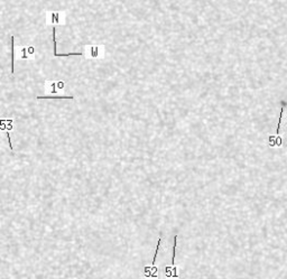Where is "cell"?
Returning a JSON list of instances; mask_svg holds the SVG:
<instances>
[{
	"mask_svg": "<svg viewBox=\"0 0 287 279\" xmlns=\"http://www.w3.org/2000/svg\"><path fill=\"white\" fill-rule=\"evenodd\" d=\"M285 107H286V102H281V114H279V118H278V126H277V136H276V137H279V132H281V120H283V115H284Z\"/></svg>",
	"mask_w": 287,
	"mask_h": 279,
	"instance_id": "6da1fadb",
	"label": "cell"
},
{
	"mask_svg": "<svg viewBox=\"0 0 287 279\" xmlns=\"http://www.w3.org/2000/svg\"><path fill=\"white\" fill-rule=\"evenodd\" d=\"M36 99H38V100H40V99H69V100H73V96L71 95V96H65V95H63V96H37Z\"/></svg>",
	"mask_w": 287,
	"mask_h": 279,
	"instance_id": "7a4b0ae2",
	"label": "cell"
},
{
	"mask_svg": "<svg viewBox=\"0 0 287 279\" xmlns=\"http://www.w3.org/2000/svg\"><path fill=\"white\" fill-rule=\"evenodd\" d=\"M13 36L10 38L11 40V74H13V53H15V50H13Z\"/></svg>",
	"mask_w": 287,
	"mask_h": 279,
	"instance_id": "3957f363",
	"label": "cell"
},
{
	"mask_svg": "<svg viewBox=\"0 0 287 279\" xmlns=\"http://www.w3.org/2000/svg\"><path fill=\"white\" fill-rule=\"evenodd\" d=\"M55 32H56V28L54 27L53 28V42H54V56L57 55V52H56V37H55Z\"/></svg>",
	"mask_w": 287,
	"mask_h": 279,
	"instance_id": "277c9868",
	"label": "cell"
},
{
	"mask_svg": "<svg viewBox=\"0 0 287 279\" xmlns=\"http://www.w3.org/2000/svg\"><path fill=\"white\" fill-rule=\"evenodd\" d=\"M91 54H92V56L96 57L99 55V47H91Z\"/></svg>",
	"mask_w": 287,
	"mask_h": 279,
	"instance_id": "5b68a950",
	"label": "cell"
},
{
	"mask_svg": "<svg viewBox=\"0 0 287 279\" xmlns=\"http://www.w3.org/2000/svg\"><path fill=\"white\" fill-rule=\"evenodd\" d=\"M70 55H83L82 53H67V54H58L56 56H70Z\"/></svg>",
	"mask_w": 287,
	"mask_h": 279,
	"instance_id": "8992f818",
	"label": "cell"
},
{
	"mask_svg": "<svg viewBox=\"0 0 287 279\" xmlns=\"http://www.w3.org/2000/svg\"><path fill=\"white\" fill-rule=\"evenodd\" d=\"M52 18H53V20H54V18H55V21H56V23H60V13H52Z\"/></svg>",
	"mask_w": 287,
	"mask_h": 279,
	"instance_id": "52a82bcc",
	"label": "cell"
}]
</instances>
